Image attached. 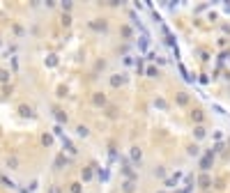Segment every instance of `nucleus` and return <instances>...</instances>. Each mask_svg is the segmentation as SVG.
Segmentation results:
<instances>
[{
  "label": "nucleus",
  "mask_w": 230,
  "mask_h": 193,
  "mask_svg": "<svg viewBox=\"0 0 230 193\" xmlns=\"http://www.w3.org/2000/svg\"><path fill=\"white\" fill-rule=\"evenodd\" d=\"M223 131L214 103L189 76L166 58L140 53L101 94L76 138L99 159L177 184Z\"/></svg>",
  "instance_id": "1"
},
{
  "label": "nucleus",
  "mask_w": 230,
  "mask_h": 193,
  "mask_svg": "<svg viewBox=\"0 0 230 193\" xmlns=\"http://www.w3.org/2000/svg\"><path fill=\"white\" fill-rule=\"evenodd\" d=\"M39 76L46 99L74 136L117 74L140 55L143 28L131 5L55 7L37 23Z\"/></svg>",
  "instance_id": "2"
},
{
  "label": "nucleus",
  "mask_w": 230,
  "mask_h": 193,
  "mask_svg": "<svg viewBox=\"0 0 230 193\" xmlns=\"http://www.w3.org/2000/svg\"><path fill=\"white\" fill-rule=\"evenodd\" d=\"M182 193H230V131H223L184 177Z\"/></svg>",
  "instance_id": "3"
}]
</instances>
